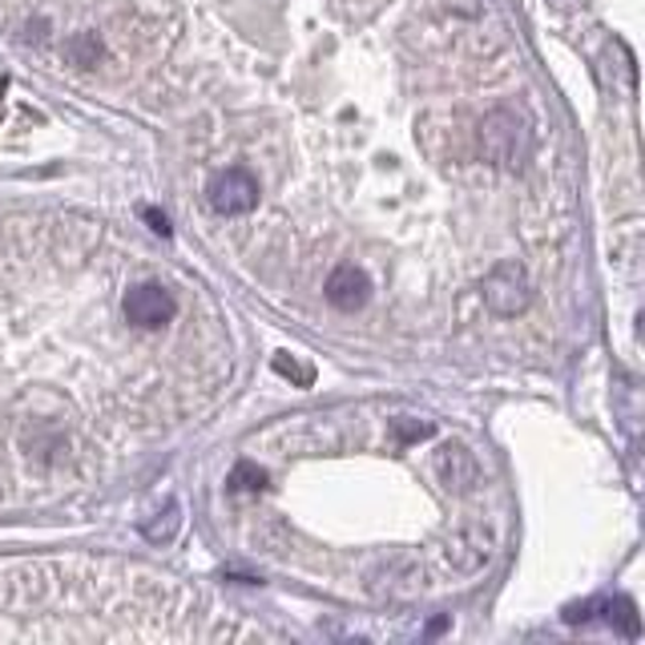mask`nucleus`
Here are the masks:
<instances>
[{"label": "nucleus", "mask_w": 645, "mask_h": 645, "mask_svg": "<svg viewBox=\"0 0 645 645\" xmlns=\"http://www.w3.org/2000/svg\"><path fill=\"white\" fill-rule=\"evenodd\" d=\"M533 150V138H528L525 118H516L513 109H493L488 118L481 121V153L493 165H520Z\"/></svg>", "instance_id": "nucleus-1"}, {"label": "nucleus", "mask_w": 645, "mask_h": 645, "mask_svg": "<svg viewBox=\"0 0 645 645\" xmlns=\"http://www.w3.org/2000/svg\"><path fill=\"white\" fill-rule=\"evenodd\" d=\"M484 303H488V311H496V315H520V311H528V303H533V282H528L525 267L520 262H496L488 275H484Z\"/></svg>", "instance_id": "nucleus-2"}, {"label": "nucleus", "mask_w": 645, "mask_h": 645, "mask_svg": "<svg viewBox=\"0 0 645 645\" xmlns=\"http://www.w3.org/2000/svg\"><path fill=\"white\" fill-rule=\"evenodd\" d=\"M121 311H126V319L133 323V327L158 331L178 315V299L165 291L162 282H138V287H129L126 291Z\"/></svg>", "instance_id": "nucleus-3"}, {"label": "nucleus", "mask_w": 645, "mask_h": 645, "mask_svg": "<svg viewBox=\"0 0 645 645\" xmlns=\"http://www.w3.org/2000/svg\"><path fill=\"white\" fill-rule=\"evenodd\" d=\"M211 206L218 214H250L258 206V178L243 165H230L211 182Z\"/></svg>", "instance_id": "nucleus-4"}, {"label": "nucleus", "mask_w": 645, "mask_h": 645, "mask_svg": "<svg viewBox=\"0 0 645 645\" xmlns=\"http://www.w3.org/2000/svg\"><path fill=\"white\" fill-rule=\"evenodd\" d=\"M323 294H327V303L335 307V311H359V307H367V299H372V279H367L359 267L343 262V267L331 270Z\"/></svg>", "instance_id": "nucleus-5"}, {"label": "nucleus", "mask_w": 645, "mask_h": 645, "mask_svg": "<svg viewBox=\"0 0 645 645\" xmlns=\"http://www.w3.org/2000/svg\"><path fill=\"white\" fill-rule=\"evenodd\" d=\"M440 472H444L448 488H472V481H476V460L464 452V448H444L440 452Z\"/></svg>", "instance_id": "nucleus-6"}, {"label": "nucleus", "mask_w": 645, "mask_h": 645, "mask_svg": "<svg viewBox=\"0 0 645 645\" xmlns=\"http://www.w3.org/2000/svg\"><path fill=\"white\" fill-rule=\"evenodd\" d=\"M178 528H182V508H178V501H170V505H165V513H158L153 520H146V525H141V537L153 540V545H165V540L178 537Z\"/></svg>", "instance_id": "nucleus-7"}, {"label": "nucleus", "mask_w": 645, "mask_h": 645, "mask_svg": "<svg viewBox=\"0 0 645 645\" xmlns=\"http://www.w3.org/2000/svg\"><path fill=\"white\" fill-rule=\"evenodd\" d=\"M262 484H267V472L255 469V464H247V460L230 472V493H258Z\"/></svg>", "instance_id": "nucleus-8"}, {"label": "nucleus", "mask_w": 645, "mask_h": 645, "mask_svg": "<svg viewBox=\"0 0 645 645\" xmlns=\"http://www.w3.org/2000/svg\"><path fill=\"white\" fill-rule=\"evenodd\" d=\"M69 57L77 61V65H94L97 57H101V41H97L94 33H82L69 41Z\"/></svg>", "instance_id": "nucleus-9"}, {"label": "nucleus", "mask_w": 645, "mask_h": 645, "mask_svg": "<svg viewBox=\"0 0 645 645\" xmlns=\"http://www.w3.org/2000/svg\"><path fill=\"white\" fill-rule=\"evenodd\" d=\"M275 372H279V376H287V379H294V384H303V387L315 379V372H311V367L294 364V359H287V355H275Z\"/></svg>", "instance_id": "nucleus-10"}, {"label": "nucleus", "mask_w": 645, "mask_h": 645, "mask_svg": "<svg viewBox=\"0 0 645 645\" xmlns=\"http://www.w3.org/2000/svg\"><path fill=\"white\" fill-rule=\"evenodd\" d=\"M146 223L158 230V235H170V218L165 214H158V211H146Z\"/></svg>", "instance_id": "nucleus-11"}]
</instances>
